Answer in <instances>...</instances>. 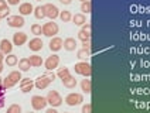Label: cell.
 <instances>
[{
    "instance_id": "11",
    "label": "cell",
    "mask_w": 150,
    "mask_h": 113,
    "mask_svg": "<svg viewBox=\"0 0 150 113\" xmlns=\"http://www.w3.org/2000/svg\"><path fill=\"white\" fill-rule=\"evenodd\" d=\"M78 38L82 41L91 40V24H83V27L78 32Z\"/></svg>"
},
{
    "instance_id": "36",
    "label": "cell",
    "mask_w": 150,
    "mask_h": 113,
    "mask_svg": "<svg viewBox=\"0 0 150 113\" xmlns=\"http://www.w3.org/2000/svg\"><path fill=\"white\" fill-rule=\"evenodd\" d=\"M82 48L91 49V40H88V41H83V42H82Z\"/></svg>"
},
{
    "instance_id": "12",
    "label": "cell",
    "mask_w": 150,
    "mask_h": 113,
    "mask_svg": "<svg viewBox=\"0 0 150 113\" xmlns=\"http://www.w3.org/2000/svg\"><path fill=\"white\" fill-rule=\"evenodd\" d=\"M33 88H34L33 79H30V78H21V81H20V89H21L23 93H28Z\"/></svg>"
},
{
    "instance_id": "13",
    "label": "cell",
    "mask_w": 150,
    "mask_h": 113,
    "mask_svg": "<svg viewBox=\"0 0 150 113\" xmlns=\"http://www.w3.org/2000/svg\"><path fill=\"white\" fill-rule=\"evenodd\" d=\"M50 49L52 51V52H57V51H59V49H62V47H64V41L61 40L59 37H52L50 40Z\"/></svg>"
},
{
    "instance_id": "1",
    "label": "cell",
    "mask_w": 150,
    "mask_h": 113,
    "mask_svg": "<svg viewBox=\"0 0 150 113\" xmlns=\"http://www.w3.org/2000/svg\"><path fill=\"white\" fill-rule=\"evenodd\" d=\"M55 73L52 72V71H47L45 73H42L41 76H38L35 82H34V86L37 89H45L48 88V85H50L51 82L55 81Z\"/></svg>"
},
{
    "instance_id": "28",
    "label": "cell",
    "mask_w": 150,
    "mask_h": 113,
    "mask_svg": "<svg viewBox=\"0 0 150 113\" xmlns=\"http://www.w3.org/2000/svg\"><path fill=\"white\" fill-rule=\"evenodd\" d=\"M89 55H91V49H86V48H81L76 52V56L79 59H85V58H88Z\"/></svg>"
},
{
    "instance_id": "4",
    "label": "cell",
    "mask_w": 150,
    "mask_h": 113,
    "mask_svg": "<svg viewBox=\"0 0 150 113\" xmlns=\"http://www.w3.org/2000/svg\"><path fill=\"white\" fill-rule=\"evenodd\" d=\"M74 69L78 75H82L85 78H89L92 73V68L88 62H78V64H75Z\"/></svg>"
},
{
    "instance_id": "39",
    "label": "cell",
    "mask_w": 150,
    "mask_h": 113,
    "mask_svg": "<svg viewBox=\"0 0 150 113\" xmlns=\"http://www.w3.org/2000/svg\"><path fill=\"white\" fill-rule=\"evenodd\" d=\"M45 113H58V112H57V110H55L54 107H51V109H48V110H47Z\"/></svg>"
},
{
    "instance_id": "30",
    "label": "cell",
    "mask_w": 150,
    "mask_h": 113,
    "mask_svg": "<svg viewBox=\"0 0 150 113\" xmlns=\"http://www.w3.org/2000/svg\"><path fill=\"white\" fill-rule=\"evenodd\" d=\"M7 113H21V106L17 105V103H13L7 107Z\"/></svg>"
},
{
    "instance_id": "29",
    "label": "cell",
    "mask_w": 150,
    "mask_h": 113,
    "mask_svg": "<svg viewBox=\"0 0 150 113\" xmlns=\"http://www.w3.org/2000/svg\"><path fill=\"white\" fill-rule=\"evenodd\" d=\"M68 75H71L69 73V68H67V66H62V68H59L58 69V72H57V76L58 78H65V76H68Z\"/></svg>"
},
{
    "instance_id": "35",
    "label": "cell",
    "mask_w": 150,
    "mask_h": 113,
    "mask_svg": "<svg viewBox=\"0 0 150 113\" xmlns=\"http://www.w3.org/2000/svg\"><path fill=\"white\" fill-rule=\"evenodd\" d=\"M6 8H8L7 1H6V0H0V11H1V10H6Z\"/></svg>"
},
{
    "instance_id": "43",
    "label": "cell",
    "mask_w": 150,
    "mask_h": 113,
    "mask_svg": "<svg viewBox=\"0 0 150 113\" xmlns=\"http://www.w3.org/2000/svg\"><path fill=\"white\" fill-rule=\"evenodd\" d=\"M81 1H82V3H83V1H88V0H81Z\"/></svg>"
},
{
    "instance_id": "14",
    "label": "cell",
    "mask_w": 150,
    "mask_h": 113,
    "mask_svg": "<svg viewBox=\"0 0 150 113\" xmlns=\"http://www.w3.org/2000/svg\"><path fill=\"white\" fill-rule=\"evenodd\" d=\"M27 42V34L25 32H16V34H13V44L17 45V47H20V45H23Z\"/></svg>"
},
{
    "instance_id": "9",
    "label": "cell",
    "mask_w": 150,
    "mask_h": 113,
    "mask_svg": "<svg viewBox=\"0 0 150 113\" xmlns=\"http://www.w3.org/2000/svg\"><path fill=\"white\" fill-rule=\"evenodd\" d=\"M24 18L23 16H8L7 17V24L8 27H11V28H20V27H23L24 25Z\"/></svg>"
},
{
    "instance_id": "34",
    "label": "cell",
    "mask_w": 150,
    "mask_h": 113,
    "mask_svg": "<svg viewBox=\"0 0 150 113\" xmlns=\"http://www.w3.org/2000/svg\"><path fill=\"white\" fill-rule=\"evenodd\" d=\"M8 14H10V8H6V10H1V11H0V18H7Z\"/></svg>"
},
{
    "instance_id": "17",
    "label": "cell",
    "mask_w": 150,
    "mask_h": 113,
    "mask_svg": "<svg viewBox=\"0 0 150 113\" xmlns=\"http://www.w3.org/2000/svg\"><path fill=\"white\" fill-rule=\"evenodd\" d=\"M11 49H13V44H11L7 38H3V40L0 41V51H1L3 54H10Z\"/></svg>"
},
{
    "instance_id": "33",
    "label": "cell",
    "mask_w": 150,
    "mask_h": 113,
    "mask_svg": "<svg viewBox=\"0 0 150 113\" xmlns=\"http://www.w3.org/2000/svg\"><path fill=\"white\" fill-rule=\"evenodd\" d=\"M82 113H92V105L91 103H86L82 106Z\"/></svg>"
},
{
    "instance_id": "23",
    "label": "cell",
    "mask_w": 150,
    "mask_h": 113,
    "mask_svg": "<svg viewBox=\"0 0 150 113\" xmlns=\"http://www.w3.org/2000/svg\"><path fill=\"white\" fill-rule=\"evenodd\" d=\"M34 17L35 18H38V20H42L44 17H45V10H44V6H37V7H34Z\"/></svg>"
},
{
    "instance_id": "6",
    "label": "cell",
    "mask_w": 150,
    "mask_h": 113,
    "mask_svg": "<svg viewBox=\"0 0 150 113\" xmlns=\"http://www.w3.org/2000/svg\"><path fill=\"white\" fill-rule=\"evenodd\" d=\"M44 10H45V17H48L51 20H55L57 17H59V10L55 4L52 3H47L44 4Z\"/></svg>"
},
{
    "instance_id": "25",
    "label": "cell",
    "mask_w": 150,
    "mask_h": 113,
    "mask_svg": "<svg viewBox=\"0 0 150 113\" xmlns=\"http://www.w3.org/2000/svg\"><path fill=\"white\" fill-rule=\"evenodd\" d=\"M4 62H6L8 66H14V65H17V62H18L17 55H14V54H8V55L4 58Z\"/></svg>"
},
{
    "instance_id": "19",
    "label": "cell",
    "mask_w": 150,
    "mask_h": 113,
    "mask_svg": "<svg viewBox=\"0 0 150 113\" xmlns=\"http://www.w3.org/2000/svg\"><path fill=\"white\" fill-rule=\"evenodd\" d=\"M62 48L67 49V51H75V48H76V40L72 38V37L65 38V40H64V47H62Z\"/></svg>"
},
{
    "instance_id": "22",
    "label": "cell",
    "mask_w": 150,
    "mask_h": 113,
    "mask_svg": "<svg viewBox=\"0 0 150 113\" xmlns=\"http://www.w3.org/2000/svg\"><path fill=\"white\" fill-rule=\"evenodd\" d=\"M28 61H30L31 66H34V68H38V66H41L44 64V61H42V58L40 55H31L28 58Z\"/></svg>"
},
{
    "instance_id": "26",
    "label": "cell",
    "mask_w": 150,
    "mask_h": 113,
    "mask_svg": "<svg viewBox=\"0 0 150 113\" xmlns=\"http://www.w3.org/2000/svg\"><path fill=\"white\" fill-rule=\"evenodd\" d=\"M59 18H61L64 23H68V21L72 20V14H71V11L64 10V11H59Z\"/></svg>"
},
{
    "instance_id": "42",
    "label": "cell",
    "mask_w": 150,
    "mask_h": 113,
    "mask_svg": "<svg viewBox=\"0 0 150 113\" xmlns=\"http://www.w3.org/2000/svg\"><path fill=\"white\" fill-rule=\"evenodd\" d=\"M3 85V78H0V86Z\"/></svg>"
},
{
    "instance_id": "21",
    "label": "cell",
    "mask_w": 150,
    "mask_h": 113,
    "mask_svg": "<svg viewBox=\"0 0 150 113\" xmlns=\"http://www.w3.org/2000/svg\"><path fill=\"white\" fill-rule=\"evenodd\" d=\"M72 21H74L75 25H83L85 23H86L85 14H83V13H78V14H74V16H72Z\"/></svg>"
},
{
    "instance_id": "8",
    "label": "cell",
    "mask_w": 150,
    "mask_h": 113,
    "mask_svg": "<svg viewBox=\"0 0 150 113\" xmlns=\"http://www.w3.org/2000/svg\"><path fill=\"white\" fill-rule=\"evenodd\" d=\"M83 102V96L81 93H69L65 97V103L68 106H78Z\"/></svg>"
},
{
    "instance_id": "40",
    "label": "cell",
    "mask_w": 150,
    "mask_h": 113,
    "mask_svg": "<svg viewBox=\"0 0 150 113\" xmlns=\"http://www.w3.org/2000/svg\"><path fill=\"white\" fill-rule=\"evenodd\" d=\"M4 58H6V56H4V54L0 51V62H3V61H4Z\"/></svg>"
},
{
    "instance_id": "16",
    "label": "cell",
    "mask_w": 150,
    "mask_h": 113,
    "mask_svg": "<svg viewBox=\"0 0 150 113\" xmlns=\"http://www.w3.org/2000/svg\"><path fill=\"white\" fill-rule=\"evenodd\" d=\"M18 11H20L21 16H28L30 13L34 11V7H33L31 3H21L20 7H18Z\"/></svg>"
},
{
    "instance_id": "15",
    "label": "cell",
    "mask_w": 150,
    "mask_h": 113,
    "mask_svg": "<svg viewBox=\"0 0 150 113\" xmlns=\"http://www.w3.org/2000/svg\"><path fill=\"white\" fill-rule=\"evenodd\" d=\"M42 45H44V44H42V40H40L38 37H35V38L28 41V48L31 49V51H34V52L42 49Z\"/></svg>"
},
{
    "instance_id": "44",
    "label": "cell",
    "mask_w": 150,
    "mask_h": 113,
    "mask_svg": "<svg viewBox=\"0 0 150 113\" xmlns=\"http://www.w3.org/2000/svg\"><path fill=\"white\" fill-rule=\"evenodd\" d=\"M28 113H34V112H28Z\"/></svg>"
},
{
    "instance_id": "46",
    "label": "cell",
    "mask_w": 150,
    "mask_h": 113,
    "mask_svg": "<svg viewBox=\"0 0 150 113\" xmlns=\"http://www.w3.org/2000/svg\"><path fill=\"white\" fill-rule=\"evenodd\" d=\"M0 21H1V18H0Z\"/></svg>"
},
{
    "instance_id": "24",
    "label": "cell",
    "mask_w": 150,
    "mask_h": 113,
    "mask_svg": "<svg viewBox=\"0 0 150 113\" xmlns=\"http://www.w3.org/2000/svg\"><path fill=\"white\" fill-rule=\"evenodd\" d=\"M81 89L83 90V93H91L92 92L91 79H82V82H81Z\"/></svg>"
},
{
    "instance_id": "37",
    "label": "cell",
    "mask_w": 150,
    "mask_h": 113,
    "mask_svg": "<svg viewBox=\"0 0 150 113\" xmlns=\"http://www.w3.org/2000/svg\"><path fill=\"white\" fill-rule=\"evenodd\" d=\"M8 4H11V6H16V4H18L20 3V0H6Z\"/></svg>"
},
{
    "instance_id": "32",
    "label": "cell",
    "mask_w": 150,
    "mask_h": 113,
    "mask_svg": "<svg viewBox=\"0 0 150 113\" xmlns=\"http://www.w3.org/2000/svg\"><path fill=\"white\" fill-rule=\"evenodd\" d=\"M31 32L34 35H40V34H42V27L40 24H33L31 25Z\"/></svg>"
},
{
    "instance_id": "27",
    "label": "cell",
    "mask_w": 150,
    "mask_h": 113,
    "mask_svg": "<svg viewBox=\"0 0 150 113\" xmlns=\"http://www.w3.org/2000/svg\"><path fill=\"white\" fill-rule=\"evenodd\" d=\"M81 11H82V13H86V14H89V13L92 11V3L89 1V0L81 3Z\"/></svg>"
},
{
    "instance_id": "45",
    "label": "cell",
    "mask_w": 150,
    "mask_h": 113,
    "mask_svg": "<svg viewBox=\"0 0 150 113\" xmlns=\"http://www.w3.org/2000/svg\"><path fill=\"white\" fill-rule=\"evenodd\" d=\"M64 113H68V112H64Z\"/></svg>"
},
{
    "instance_id": "41",
    "label": "cell",
    "mask_w": 150,
    "mask_h": 113,
    "mask_svg": "<svg viewBox=\"0 0 150 113\" xmlns=\"http://www.w3.org/2000/svg\"><path fill=\"white\" fill-rule=\"evenodd\" d=\"M1 71H3V64L0 62V72H1Z\"/></svg>"
},
{
    "instance_id": "18",
    "label": "cell",
    "mask_w": 150,
    "mask_h": 113,
    "mask_svg": "<svg viewBox=\"0 0 150 113\" xmlns=\"http://www.w3.org/2000/svg\"><path fill=\"white\" fill-rule=\"evenodd\" d=\"M61 81H62V85L68 89H72V88L76 86V79H75L72 75H68V76H65V78H62Z\"/></svg>"
},
{
    "instance_id": "7",
    "label": "cell",
    "mask_w": 150,
    "mask_h": 113,
    "mask_svg": "<svg viewBox=\"0 0 150 113\" xmlns=\"http://www.w3.org/2000/svg\"><path fill=\"white\" fill-rule=\"evenodd\" d=\"M31 106H33L34 110H41V109H44L47 106V97L34 95L31 97Z\"/></svg>"
},
{
    "instance_id": "5",
    "label": "cell",
    "mask_w": 150,
    "mask_h": 113,
    "mask_svg": "<svg viewBox=\"0 0 150 113\" xmlns=\"http://www.w3.org/2000/svg\"><path fill=\"white\" fill-rule=\"evenodd\" d=\"M58 30L59 27L57 25V23H54V21H50V23H45V24L42 25V34L45 35V37H55V34H58Z\"/></svg>"
},
{
    "instance_id": "20",
    "label": "cell",
    "mask_w": 150,
    "mask_h": 113,
    "mask_svg": "<svg viewBox=\"0 0 150 113\" xmlns=\"http://www.w3.org/2000/svg\"><path fill=\"white\" fill-rule=\"evenodd\" d=\"M18 68H20V71H21V72H27V71H30L31 64H30L28 58H21V59L18 61Z\"/></svg>"
},
{
    "instance_id": "2",
    "label": "cell",
    "mask_w": 150,
    "mask_h": 113,
    "mask_svg": "<svg viewBox=\"0 0 150 113\" xmlns=\"http://www.w3.org/2000/svg\"><path fill=\"white\" fill-rule=\"evenodd\" d=\"M20 81H21V71H11V72L3 79V86L6 89L13 88V86H16Z\"/></svg>"
},
{
    "instance_id": "10",
    "label": "cell",
    "mask_w": 150,
    "mask_h": 113,
    "mask_svg": "<svg viewBox=\"0 0 150 113\" xmlns=\"http://www.w3.org/2000/svg\"><path fill=\"white\" fill-rule=\"evenodd\" d=\"M44 65H45L47 71H52V69H55V68L59 65V56L57 55V54H52V55H50L47 59H45Z\"/></svg>"
},
{
    "instance_id": "38",
    "label": "cell",
    "mask_w": 150,
    "mask_h": 113,
    "mask_svg": "<svg viewBox=\"0 0 150 113\" xmlns=\"http://www.w3.org/2000/svg\"><path fill=\"white\" fill-rule=\"evenodd\" d=\"M62 4H65V6H68V4H71L72 3V0H59Z\"/></svg>"
},
{
    "instance_id": "31",
    "label": "cell",
    "mask_w": 150,
    "mask_h": 113,
    "mask_svg": "<svg viewBox=\"0 0 150 113\" xmlns=\"http://www.w3.org/2000/svg\"><path fill=\"white\" fill-rule=\"evenodd\" d=\"M6 90H7V89L4 88L3 85L0 86V109H1V107L4 106V97H6Z\"/></svg>"
},
{
    "instance_id": "3",
    "label": "cell",
    "mask_w": 150,
    "mask_h": 113,
    "mask_svg": "<svg viewBox=\"0 0 150 113\" xmlns=\"http://www.w3.org/2000/svg\"><path fill=\"white\" fill-rule=\"evenodd\" d=\"M47 103L51 105V107H58L62 105V97L57 90H50L47 95Z\"/></svg>"
}]
</instances>
